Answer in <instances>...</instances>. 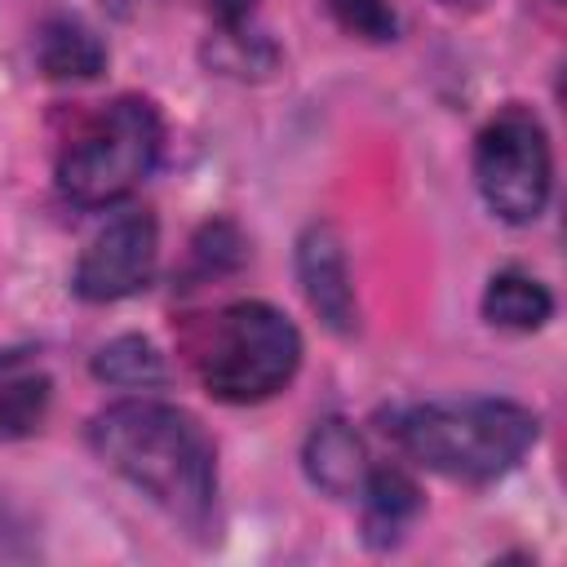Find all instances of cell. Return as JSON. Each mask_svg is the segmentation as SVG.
<instances>
[{"instance_id": "obj_1", "label": "cell", "mask_w": 567, "mask_h": 567, "mask_svg": "<svg viewBox=\"0 0 567 567\" xmlns=\"http://www.w3.org/2000/svg\"><path fill=\"white\" fill-rule=\"evenodd\" d=\"M89 447L186 532H204L217 505V452L208 430L173 403L120 399L89 425Z\"/></svg>"}, {"instance_id": "obj_2", "label": "cell", "mask_w": 567, "mask_h": 567, "mask_svg": "<svg viewBox=\"0 0 567 567\" xmlns=\"http://www.w3.org/2000/svg\"><path fill=\"white\" fill-rule=\"evenodd\" d=\"M394 434L416 465L452 483H492L536 447L540 416L514 399H434L408 408Z\"/></svg>"}, {"instance_id": "obj_3", "label": "cell", "mask_w": 567, "mask_h": 567, "mask_svg": "<svg viewBox=\"0 0 567 567\" xmlns=\"http://www.w3.org/2000/svg\"><path fill=\"white\" fill-rule=\"evenodd\" d=\"M164 151V120L151 97L124 93L106 102L62 151L58 159V190L80 208L120 204L137 190Z\"/></svg>"}, {"instance_id": "obj_4", "label": "cell", "mask_w": 567, "mask_h": 567, "mask_svg": "<svg viewBox=\"0 0 567 567\" xmlns=\"http://www.w3.org/2000/svg\"><path fill=\"white\" fill-rule=\"evenodd\" d=\"M301 368V332L270 301L226 306L199 350V381L217 403H261Z\"/></svg>"}, {"instance_id": "obj_5", "label": "cell", "mask_w": 567, "mask_h": 567, "mask_svg": "<svg viewBox=\"0 0 567 567\" xmlns=\"http://www.w3.org/2000/svg\"><path fill=\"white\" fill-rule=\"evenodd\" d=\"M474 182L483 204L509 221L532 226L554 190V146L532 106H501L474 142Z\"/></svg>"}, {"instance_id": "obj_6", "label": "cell", "mask_w": 567, "mask_h": 567, "mask_svg": "<svg viewBox=\"0 0 567 567\" xmlns=\"http://www.w3.org/2000/svg\"><path fill=\"white\" fill-rule=\"evenodd\" d=\"M155 261H159L155 213L124 208L84 244L75 275H71V288H75V297H84L93 306L124 301L155 279Z\"/></svg>"}, {"instance_id": "obj_7", "label": "cell", "mask_w": 567, "mask_h": 567, "mask_svg": "<svg viewBox=\"0 0 567 567\" xmlns=\"http://www.w3.org/2000/svg\"><path fill=\"white\" fill-rule=\"evenodd\" d=\"M297 284L323 328L350 337L359 328V297L346 257V239L332 221H310L297 239Z\"/></svg>"}, {"instance_id": "obj_8", "label": "cell", "mask_w": 567, "mask_h": 567, "mask_svg": "<svg viewBox=\"0 0 567 567\" xmlns=\"http://www.w3.org/2000/svg\"><path fill=\"white\" fill-rule=\"evenodd\" d=\"M301 470L310 478V487H319L332 501H354L368 483V447L359 439V430L341 416H323L315 421V430L301 443Z\"/></svg>"}, {"instance_id": "obj_9", "label": "cell", "mask_w": 567, "mask_h": 567, "mask_svg": "<svg viewBox=\"0 0 567 567\" xmlns=\"http://www.w3.org/2000/svg\"><path fill=\"white\" fill-rule=\"evenodd\" d=\"M53 377L31 350H0V443L27 439L44 425Z\"/></svg>"}, {"instance_id": "obj_10", "label": "cell", "mask_w": 567, "mask_h": 567, "mask_svg": "<svg viewBox=\"0 0 567 567\" xmlns=\"http://www.w3.org/2000/svg\"><path fill=\"white\" fill-rule=\"evenodd\" d=\"M35 62L49 80H62V84L97 80L106 71V44L80 18H53V22H44V31L35 40Z\"/></svg>"}, {"instance_id": "obj_11", "label": "cell", "mask_w": 567, "mask_h": 567, "mask_svg": "<svg viewBox=\"0 0 567 567\" xmlns=\"http://www.w3.org/2000/svg\"><path fill=\"white\" fill-rule=\"evenodd\" d=\"M554 315V292L527 270H496L483 288V319L505 332H540Z\"/></svg>"}, {"instance_id": "obj_12", "label": "cell", "mask_w": 567, "mask_h": 567, "mask_svg": "<svg viewBox=\"0 0 567 567\" xmlns=\"http://www.w3.org/2000/svg\"><path fill=\"white\" fill-rule=\"evenodd\" d=\"M359 501H363V532H368L372 545L399 540V532L421 514L416 483L403 470H394V465H372Z\"/></svg>"}, {"instance_id": "obj_13", "label": "cell", "mask_w": 567, "mask_h": 567, "mask_svg": "<svg viewBox=\"0 0 567 567\" xmlns=\"http://www.w3.org/2000/svg\"><path fill=\"white\" fill-rule=\"evenodd\" d=\"M93 377L115 390H155L168 381V363L159 346L142 332H120L93 354Z\"/></svg>"}, {"instance_id": "obj_14", "label": "cell", "mask_w": 567, "mask_h": 567, "mask_svg": "<svg viewBox=\"0 0 567 567\" xmlns=\"http://www.w3.org/2000/svg\"><path fill=\"white\" fill-rule=\"evenodd\" d=\"M337 22L359 35V40H372V44H385L399 35V18L390 9V0H328Z\"/></svg>"}, {"instance_id": "obj_15", "label": "cell", "mask_w": 567, "mask_h": 567, "mask_svg": "<svg viewBox=\"0 0 567 567\" xmlns=\"http://www.w3.org/2000/svg\"><path fill=\"white\" fill-rule=\"evenodd\" d=\"M190 261L195 270L204 275H221V270H235L244 261V235L230 226V221H208L195 244H190Z\"/></svg>"}]
</instances>
